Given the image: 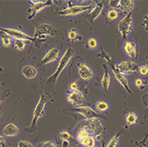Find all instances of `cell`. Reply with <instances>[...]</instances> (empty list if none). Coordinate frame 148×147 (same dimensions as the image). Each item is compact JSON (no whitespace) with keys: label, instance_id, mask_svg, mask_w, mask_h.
<instances>
[{"label":"cell","instance_id":"obj_37","mask_svg":"<svg viewBox=\"0 0 148 147\" xmlns=\"http://www.w3.org/2000/svg\"><path fill=\"white\" fill-rule=\"evenodd\" d=\"M69 89L70 92H76V91H80L79 90V83L77 81H73L69 83Z\"/></svg>","mask_w":148,"mask_h":147},{"label":"cell","instance_id":"obj_5","mask_svg":"<svg viewBox=\"0 0 148 147\" xmlns=\"http://www.w3.org/2000/svg\"><path fill=\"white\" fill-rule=\"evenodd\" d=\"M0 32L3 33L13 40H23L25 42H34L35 41L34 37L29 35L27 33L23 31L22 29L13 27H1L0 26Z\"/></svg>","mask_w":148,"mask_h":147},{"label":"cell","instance_id":"obj_3","mask_svg":"<svg viewBox=\"0 0 148 147\" xmlns=\"http://www.w3.org/2000/svg\"><path fill=\"white\" fill-rule=\"evenodd\" d=\"M94 4L95 3H91L88 4H75L69 6L60 10L59 14L63 17L77 16L92 10V8L94 7Z\"/></svg>","mask_w":148,"mask_h":147},{"label":"cell","instance_id":"obj_41","mask_svg":"<svg viewBox=\"0 0 148 147\" xmlns=\"http://www.w3.org/2000/svg\"><path fill=\"white\" fill-rule=\"evenodd\" d=\"M148 138V132L147 134H146V136H145L143 139H142L141 142H140V144H138V145H140V146H145V144H146V142H147V140Z\"/></svg>","mask_w":148,"mask_h":147},{"label":"cell","instance_id":"obj_12","mask_svg":"<svg viewBox=\"0 0 148 147\" xmlns=\"http://www.w3.org/2000/svg\"><path fill=\"white\" fill-rule=\"evenodd\" d=\"M112 70L113 75H114V77L116 78V80L118 81V83H119V84H120V85L128 92V94L132 95V92L131 91V88H130V86H129L128 80H127V78L126 77V75L121 73V72L115 67V65H112Z\"/></svg>","mask_w":148,"mask_h":147},{"label":"cell","instance_id":"obj_22","mask_svg":"<svg viewBox=\"0 0 148 147\" xmlns=\"http://www.w3.org/2000/svg\"><path fill=\"white\" fill-rule=\"evenodd\" d=\"M125 122L127 125L128 126H133V125L138 123V117L136 113L134 111H129L126 114Z\"/></svg>","mask_w":148,"mask_h":147},{"label":"cell","instance_id":"obj_9","mask_svg":"<svg viewBox=\"0 0 148 147\" xmlns=\"http://www.w3.org/2000/svg\"><path fill=\"white\" fill-rule=\"evenodd\" d=\"M115 67L124 75H130L138 70L139 64L132 60H126L115 65Z\"/></svg>","mask_w":148,"mask_h":147},{"label":"cell","instance_id":"obj_28","mask_svg":"<svg viewBox=\"0 0 148 147\" xmlns=\"http://www.w3.org/2000/svg\"><path fill=\"white\" fill-rule=\"evenodd\" d=\"M119 17V11L117 9H109L107 12V18L110 21L116 20Z\"/></svg>","mask_w":148,"mask_h":147},{"label":"cell","instance_id":"obj_40","mask_svg":"<svg viewBox=\"0 0 148 147\" xmlns=\"http://www.w3.org/2000/svg\"><path fill=\"white\" fill-rule=\"evenodd\" d=\"M143 25L145 27V29L148 30V14L144 17L143 21Z\"/></svg>","mask_w":148,"mask_h":147},{"label":"cell","instance_id":"obj_20","mask_svg":"<svg viewBox=\"0 0 148 147\" xmlns=\"http://www.w3.org/2000/svg\"><path fill=\"white\" fill-rule=\"evenodd\" d=\"M100 83L104 91H108L110 85H111V74L108 69H105L103 71V76L100 80Z\"/></svg>","mask_w":148,"mask_h":147},{"label":"cell","instance_id":"obj_14","mask_svg":"<svg viewBox=\"0 0 148 147\" xmlns=\"http://www.w3.org/2000/svg\"><path fill=\"white\" fill-rule=\"evenodd\" d=\"M20 133L18 126L14 122H8L2 130V134L5 137H14L18 136Z\"/></svg>","mask_w":148,"mask_h":147},{"label":"cell","instance_id":"obj_30","mask_svg":"<svg viewBox=\"0 0 148 147\" xmlns=\"http://www.w3.org/2000/svg\"><path fill=\"white\" fill-rule=\"evenodd\" d=\"M101 50H102L101 53H100V54H98L97 56H98V57H100L103 58V59H104V60L107 61V63H108V64H109L111 66H112L113 65L112 57H111V56H110V55L108 54L106 51H104V50H103V49H101Z\"/></svg>","mask_w":148,"mask_h":147},{"label":"cell","instance_id":"obj_32","mask_svg":"<svg viewBox=\"0 0 148 147\" xmlns=\"http://www.w3.org/2000/svg\"><path fill=\"white\" fill-rule=\"evenodd\" d=\"M87 45L90 49L93 50L98 47V42L95 38H89L87 41Z\"/></svg>","mask_w":148,"mask_h":147},{"label":"cell","instance_id":"obj_15","mask_svg":"<svg viewBox=\"0 0 148 147\" xmlns=\"http://www.w3.org/2000/svg\"><path fill=\"white\" fill-rule=\"evenodd\" d=\"M76 111L79 115H82L84 118H85V119L97 118L99 116V112H97L96 110H94L93 108H92L91 107L87 105L78 107L76 109Z\"/></svg>","mask_w":148,"mask_h":147},{"label":"cell","instance_id":"obj_2","mask_svg":"<svg viewBox=\"0 0 148 147\" xmlns=\"http://www.w3.org/2000/svg\"><path fill=\"white\" fill-rule=\"evenodd\" d=\"M47 103V98L45 95H41L39 96L38 102L36 103V105L34 108L32 113V118H31V123L29 125V131H35L37 128L38 122L43 117L45 114V106Z\"/></svg>","mask_w":148,"mask_h":147},{"label":"cell","instance_id":"obj_19","mask_svg":"<svg viewBox=\"0 0 148 147\" xmlns=\"http://www.w3.org/2000/svg\"><path fill=\"white\" fill-rule=\"evenodd\" d=\"M135 3L134 1L127 0V1H120L119 9L123 13L127 14L129 13H132V10L135 9Z\"/></svg>","mask_w":148,"mask_h":147},{"label":"cell","instance_id":"obj_35","mask_svg":"<svg viewBox=\"0 0 148 147\" xmlns=\"http://www.w3.org/2000/svg\"><path fill=\"white\" fill-rule=\"evenodd\" d=\"M134 84L135 86L138 88V89H143L145 86V82L144 80H143L142 78H136L134 80Z\"/></svg>","mask_w":148,"mask_h":147},{"label":"cell","instance_id":"obj_16","mask_svg":"<svg viewBox=\"0 0 148 147\" xmlns=\"http://www.w3.org/2000/svg\"><path fill=\"white\" fill-rule=\"evenodd\" d=\"M123 50L132 61L138 57V49L135 42L132 41H126L123 44Z\"/></svg>","mask_w":148,"mask_h":147},{"label":"cell","instance_id":"obj_33","mask_svg":"<svg viewBox=\"0 0 148 147\" xmlns=\"http://www.w3.org/2000/svg\"><path fill=\"white\" fill-rule=\"evenodd\" d=\"M34 147H58V146L52 141H44L37 144Z\"/></svg>","mask_w":148,"mask_h":147},{"label":"cell","instance_id":"obj_25","mask_svg":"<svg viewBox=\"0 0 148 147\" xmlns=\"http://www.w3.org/2000/svg\"><path fill=\"white\" fill-rule=\"evenodd\" d=\"M1 42L4 48H10L13 45V39L7 34H2L1 36Z\"/></svg>","mask_w":148,"mask_h":147},{"label":"cell","instance_id":"obj_34","mask_svg":"<svg viewBox=\"0 0 148 147\" xmlns=\"http://www.w3.org/2000/svg\"><path fill=\"white\" fill-rule=\"evenodd\" d=\"M17 147H34L29 141L19 140L17 143Z\"/></svg>","mask_w":148,"mask_h":147},{"label":"cell","instance_id":"obj_36","mask_svg":"<svg viewBox=\"0 0 148 147\" xmlns=\"http://www.w3.org/2000/svg\"><path fill=\"white\" fill-rule=\"evenodd\" d=\"M138 71L142 76H147V75H148V64H145L139 65Z\"/></svg>","mask_w":148,"mask_h":147},{"label":"cell","instance_id":"obj_26","mask_svg":"<svg viewBox=\"0 0 148 147\" xmlns=\"http://www.w3.org/2000/svg\"><path fill=\"white\" fill-rule=\"evenodd\" d=\"M26 42L23 40H13V46L17 51H23L26 48Z\"/></svg>","mask_w":148,"mask_h":147},{"label":"cell","instance_id":"obj_17","mask_svg":"<svg viewBox=\"0 0 148 147\" xmlns=\"http://www.w3.org/2000/svg\"><path fill=\"white\" fill-rule=\"evenodd\" d=\"M103 7H104L103 1H98L97 3H95L94 7L92 8V10L89 12V18L92 22H94L101 15L103 10Z\"/></svg>","mask_w":148,"mask_h":147},{"label":"cell","instance_id":"obj_24","mask_svg":"<svg viewBox=\"0 0 148 147\" xmlns=\"http://www.w3.org/2000/svg\"><path fill=\"white\" fill-rule=\"evenodd\" d=\"M68 39L70 41V42H77V41H80L81 40V37H80V34H79V32L76 29H73L72 28L69 31H68L67 34Z\"/></svg>","mask_w":148,"mask_h":147},{"label":"cell","instance_id":"obj_4","mask_svg":"<svg viewBox=\"0 0 148 147\" xmlns=\"http://www.w3.org/2000/svg\"><path fill=\"white\" fill-rule=\"evenodd\" d=\"M56 34V27L49 23H41L37 26L34 30V38L39 42H45L48 37H52Z\"/></svg>","mask_w":148,"mask_h":147},{"label":"cell","instance_id":"obj_27","mask_svg":"<svg viewBox=\"0 0 148 147\" xmlns=\"http://www.w3.org/2000/svg\"><path fill=\"white\" fill-rule=\"evenodd\" d=\"M88 135H90L88 131L84 126H82L79 129L77 134V140L78 141V142H80L81 140H83L84 138L88 137Z\"/></svg>","mask_w":148,"mask_h":147},{"label":"cell","instance_id":"obj_1","mask_svg":"<svg viewBox=\"0 0 148 147\" xmlns=\"http://www.w3.org/2000/svg\"><path fill=\"white\" fill-rule=\"evenodd\" d=\"M74 57V50L71 47H68L65 51L64 52V53L62 54V56L59 60L58 66L56 70L53 72V73L49 76L48 79V83H53L57 82V80H58V78L60 77V75L61 72L64 70V68L67 67L68 64H69V62L72 60V58Z\"/></svg>","mask_w":148,"mask_h":147},{"label":"cell","instance_id":"obj_6","mask_svg":"<svg viewBox=\"0 0 148 147\" xmlns=\"http://www.w3.org/2000/svg\"><path fill=\"white\" fill-rule=\"evenodd\" d=\"M29 3L31 4V6H30V8H29V11H28L27 18L30 20L34 18L42 10H45V8L50 7L53 2L52 0H45V1H42V0H29Z\"/></svg>","mask_w":148,"mask_h":147},{"label":"cell","instance_id":"obj_23","mask_svg":"<svg viewBox=\"0 0 148 147\" xmlns=\"http://www.w3.org/2000/svg\"><path fill=\"white\" fill-rule=\"evenodd\" d=\"M109 108V104L107 101L104 100H100V101H97L95 104V109L97 112H104L107 111Z\"/></svg>","mask_w":148,"mask_h":147},{"label":"cell","instance_id":"obj_29","mask_svg":"<svg viewBox=\"0 0 148 147\" xmlns=\"http://www.w3.org/2000/svg\"><path fill=\"white\" fill-rule=\"evenodd\" d=\"M119 138H120V134H116L108 141L105 147H117L119 145Z\"/></svg>","mask_w":148,"mask_h":147},{"label":"cell","instance_id":"obj_42","mask_svg":"<svg viewBox=\"0 0 148 147\" xmlns=\"http://www.w3.org/2000/svg\"><path fill=\"white\" fill-rule=\"evenodd\" d=\"M2 116H3V113H2V111H0V118H2Z\"/></svg>","mask_w":148,"mask_h":147},{"label":"cell","instance_id":"obj_45","mask_svg":"<svg viewBox=\"0 0 148 147\" xmlns=\"http://www.w3.org/2000/svg\"><path fill=\"white\" fill-rule=\"evenodd\" d=\"M147 96H148V91H147Z\"/></svg>","mask_w":148,"mask_h":147},{"label":"cell","instance_id":"obj_10","mask_svg":"<svg viewBox=\"0 0 148 147\" xmlns=\"http://www.w3.org/2000/svg\"><path fill=\"white\" fill-rule=\"evenodd\" d=\"M85 96L81 91L69 92L67 95V101L76 107L84 105L85 103Z\"/></svg>","mask_w":148,"mask_h":147},{"label":"cell","instance_id":"obj_13","mask_svg":"<svg viewBox=\"0 0 148 147\" xmlns=\"http://www.w3.org/2000/svg\"><path fill=\"white\" fill-rule=\"evenodd\" d=\"M60 56V50L58 48H51L46 52L45 55L42 57L41 63L43 65L51 64L58 60Z\"/></svg>","mask_w":148,"mask_h":147},{"label":"cell","instance_id":"obj_8","mask_svg":"<svg viewBox=\"0 0 148 147\" xmlns=\"http://www.w3.org/2000/svg\"><path fill=\"white\" fill-rule=\"evenodd\" d=\"M133 26V17L132 14H126L118 23V31L123 38L127 39L132 31Z\"/></svg>","mask_w":148,"mask_h":147},{"label":"cell","instance_id":"obj_38","mask_svg":"<svg viewBox=\"0 0 148 147\" xmlns=\"http://www.w3.org/2000/svg\"><path fill=\"white\" fill-rule=\"evenodd\" d=\"M119 3L120 1H109L108 2V7H110V9H119Z\"/></svg>","mask_w":148,"mask_h":147},{"label":"cell","instance_id":"obj_44","mask_svg":"<svg viewBox=\"0 0 148 147\" xmlns=\"http://www.w3.org/2000/svg\"><path fill=\"white\" fill-rule=\"evenodd\" d=\"M147 109L148 110V103H147Z\"/></svg>","mask_w":148,"mask_h":147},{"label":"cell","instance_id":"obj_21","mask_svg":"<svg viewBox=\"0 0 148 147\" xmlns=\"http://www.w3.org/2000/svg\"><path fill=\"white\" fill-rule=\"evenodd\" d=\"M79 143L84 147H96L97 138L93 135H88L83 140H81Z\"/></svg>","mask_w":148,"mask_h":147},{"label":"cell","instance_id":"obj_7","mask_svg":"<svg viewBox=\"0 0 148 147\" xmlns=\"http://www.w3.org/2000/svg\"><path fill=\"white\" fill-rule=\"evenodd\" d=\"M84 126L88 130L90 135H93L97 138L102 134L103 125L102 121L98 118H92L85 119Z\"/></svg>","mask_w":148,"mask_h":147},{"label":"cell","instance_id":"obj_43","mask_svg":"<svg viewBox=\"0 0 148 147\" xmlns=\"http://www.w3.org/2000/svg\"><path fill=\"white\" fill-rule=\"evenodd\" d=\"M1 103H2V100H1V99H0V105H1Z\"/></svg>","mask_w":148,"mask_h":147},{"label":"cell","instance_id":"obj_18","mask_svg":"<svg viewBox=\"0 0 148 147\" xmlns=\"http://www.w3.org/2000/svg\"><path fill=\"white\" fill-rule=\"evenodd\" d=\"M22 74L27 80H33L37 77L38 71V68L32 64H26L22 68Z\"/></svg>","mask_w":148,"mask_h":147},{"label":"cell","instance_id":"obj_31","mask_svg":"<svg viewBox=\"0 0 148 147\" xmlns=\"http://www.w3.org/2000/svg\"><path fill=\"white\" fill-rule=\"evenodd\" d=\"M59 137L62 142H69V140L72 138V135L69 131L64 130L59 132Z\"/></svg>","mask_w":148,"mask_h":147},{"label":"cell","instance_id":"obj_39","mask_svg":"<svg viewBox=\"0 0 148 147\" xmlns=\"http://www.w3.org/2000/svg\"><path fill=\"white\" fill-rule=\"evenodd\" d=\"M6 145V137L3 134H0V146L3 147Z\"/></svg>","mask_w":148,"mask_h":147},{"label":"cell","instance_id":"obj_11","mask_svg":"<svg viewBox=\"0 0 148 147\" xmlns=\"http://www.w3.org/2000/svg\"><path fill=\"white\" fill-rule=\"evenodd\" d=\"M77 71L81 79L84 81L92 80L94 77L93 70L91 68L89 65L85 63H79L77 65Z\"/></svg>","mask_w":148,"mask_h":147}]
</instances>
